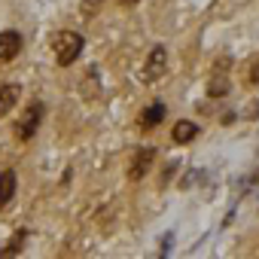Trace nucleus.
<instances>
[{"label":"nucleus","instance_id":"f257e3e1","mask_svg":"<svg viewBox=\"0 0 259 259\" xmlns=\"http://www.w3.org/2000/svg\"><path fill=\"white\" fill-rule=\"evenodd\" d=\"M82 46H85L82 34H76V31H61V34L55 37V43H52V49H55V61H58L61 67H70V64L79 58Z\"/></svg>","mask_w":259,"mask_h":259},{"label":"nucleus","instance_id":"f03ea898","mask_svg":"<svg viewBox=\"0 0 259 259\" xmlns=\"http://www.w3.org/2000/svg\"><path fill=\"white\" fill-rule=\"evenodd\" d=\"M43 116H46L43 101H31V104H28V110H25V116L16 122V135H19L22 141H31V138L37 135V128H40Z\"/></svg>","mask_w":259,"mask_h":259},{"label":"nucleus","instance_id":"7ed1b4c3","mask_svg":"<svg viewBox=\"0 0 259 259\" xmlns=\"http://www.w3.org/2000/svg\"><path fill=\"white\" fill-rule=\"evenodd\" d=\"M165 73H168V49H165V46H153L150 55H147V64H144L141 79L153 85V82H159Z\"/></svg>","mask_w":259,"mask_h":259},{"label":"nucleus","instance_id":"20e7f679","mask_svg":"<svg viewBox=\"0 0 259 259\" xmlns=\"http://www.w3.org/2000/svg\"><path fill=\"white\" fill-rule=\"evenodd\" d=\"M153 159H156V150H153V147L138 150V156L132 159V165H128V177H132V180H144L147 171L153 168Z\"/></svg>","mask_w":259,"mask_h":259},{"label":"nucleus","instance_id":"39448f33","mask_svg":"<svg viewBox=\"0 0 259 259\" xmlns=\"http://www.w3.org/2000/svg\"><path fill=\"white\" fill-rule=\"evenodd\" d=\"M229 64H232V58L229 55H223L220 58V64L213 67V79H210V98H223L226 92H229Z\"/></svg>","mask_w":259,"mask_h":259},{"label":"nucleus","instance_id":"423d86ee","mask_svg":"<svg viewBox=\"0 0 259 259\" xmlns=\"http://www.w3.org/2000/svg\"><path fill=\"white\" fill-rule=\"evenodd\" d=\"M22 52V34L19 31H0V61H13Z\"/></svg>","mask_w":259,"mask_h":259},{"label":"nucleus","instance_id":"0eeeda50","mask_svg":"<svg viewBox=\"0 0 259 259\" xmlns=\"http://www.w3.org/2000/svg\"><path fill=\"white\" fill-rule=\"evenodd\" d=\"M165 113H168V110H165V104H162V101H156L153 107H147V110L141 113L138 125L144 128V132H153V128H156L159 122H165Z\"/></svg>","mask_w":259,"mask_h":259},{"label":"nucleus","instance_id":"6e6552de","mask_svg":"<svg viewBox=\"0 0 259 259\" xmlns=\"http://www.w3.org/2000/svg\"><path fill=\"white\" fill-rule=\"evenodd\" d=\"M19 98H22V85H16V82L0 85V116H7L19 104Z\"/></svg>","mask_w":259,"mask_h":259},{"label":"nucleus","instance_id":"1a4fd4ad","mask_svg":"<svg viewBox=\"0 0 259 259\" xmlns=\"http://www.w3.org/2000/svg\"><path fill=\"white\" fill-rule=\"evenodd\" d=\"M195 135H198V125L189 122V119H180V122H174V128H171V141H174V144H189Z\"/></svg>","mask_w":259,"mask_h":259},{"label":"nucleus","instance_id":"9d476101","mask_svg":"<svg viewBox=\"0 0 259 259\" xmlns=\"http://www.w3.org/2000/svg\"><path fill=\"white\" fill-rule=\"evenodd\" d=\"M16 195V171L7 168V171H0V207H7Z\"/></svg>","mask_w":259,"mask_h":259},{"label":"nucleus","instance_id":"9b49d317","mask_svg":"<svg viewBox=\"0 0 259 259\" xmlns=\"http://www.w3.org/2000/svg\"><path fill=\"white\" fill-rule=\"evenodd\" d=\"M25 241H28V232H25V229H22V232H16V235L10 238V244L0 250V256H16V253L25 247Z\"/></svg>","mask_w":259,"mask_h":259},{"label":"nucleus","instance_id":"f8f14e48","mask_svg":"<svg viewBox=\"0 0 259 259\" xmlns=\"http://www.w3.org/2000/svg\"><path fill=\"white\" fill-rule=\"evenodd\" d=\"M98 10H101V0H82V16L85 19H92Z\"/></svg>","mask_w":259,"mask_h":259},{"label":"nucleus","instance_id":"ddd939ff","mask_svg":"<svg viewBox=\"0 0 259 259\" xmlns=\"http://www.w3.org/2000/svg\"><path fill=\"white\" fill-rule=\"evenodd\" d=\"M247 82H250V85H259V61L250 67V76H247Z\"/></svg>","mask_w":259,"mask_h":259},{"label":"nucleus","instance_id":"4468645a","mask_svg":"<svg viewBox=\"0 0 259 259\" xmlns=\"http://www.w3.org/2000/svg\"><path fill=\"white\" fill-rule=\"evenodd\" d=\"M171 241H174L171 235H165V238H162V253H168V250H171Z\"/></svg>","mask_w":259,"mask_h":259},{"label":"nucleus","instance_id":"2eb2a0df","mask_svg":"<svg viewBox=\"0 0 259 259\" xmlns=\"http://www.w3.org/2000/svg\"><path fill=\"white\" fill-rule=\"evenodd\" d=\"M119 4H122V7H135V4H138V0H119Z\"/></svg>","mask_w":259,"mask_h":259}]
</instances>
